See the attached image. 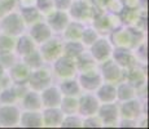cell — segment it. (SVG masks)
<instances>
[{"label": "cell", "mask_w": 149, "mask_h": 129, "mask_svg": "<svg viewBox=\"0 0 149 129\" xmlns=\"http://www.w3.org/2000/svg\"><path fill=\"white\" fill-rule=\"evenodd\" d=\"M99 107V103L92 96H84L81 102V112L83 115H93Z\"/></svg>", "instance_id": "3"}, {"label": "cell", "mask_w": 149, "mask_h": 129, "mask_svg": "<svg viewBox=\"0 0 149 129\" xmlns=\"http://www.w3.org/2000/svg\"><path fill=\"white\" fill-rule=\"evenodd\" d=\"M18 110L12 106L0 108V123L3 125H14V123L18 121Z\"/></svg>", "instance_id": "1"}, {"label": "cell", "mask_w": 149, "mask_h": 129, "mask_svg": "<svg viewBox=\"0 0 149 129\" xmlns=\"http://www.w3.org/2000/svg\"><path fill=\"white\" fill-rule=\"evenodd\" d=\"M52 18H53V19H51L49 23L52 25V27H53V28H56V27H57V25H60V26H58V31H60V30H62V28L65 27V25L68 23L66 21L62 22V19H68V18H66V16H65L64 13H56L54 16H52Z\"/></svg>", "instance_id": "8"}, {"label": "cell", "mask_w": 149, "mask_h": 129, "mask_svg": "<svg viewBox=\"0 0 149 129\" xmlns=\"http://www.w3.org/2000/svg\"><path fill=\"white\" fill-rule=\"evenodd\" d=\"M42 102L45 106H49V107L57 106L61 102V94L56 88H49L42 94Z\"/></svg>", "instance_id": "2"}, {"label": "cell", "mask_w": 149, "mask_h": 129, "mask_svg": "<svg viewBox=\"0 0 149 129\" xmlns=\"http://www.w3.org/2000/svg\"><path fill=\"white\" fill-rule=\"evenodd\" d=\"M96 39V32L92 30H86L84 32H83V40L86 41V44H91V43H93Z\"/></svg>", "instance_id": "9"}, {"label": "cell", "mask_w": 149, "mask_h": 129, "mask_svg": "<svg viewBox=\"0 0 149 129\" xmlns=\"http://www.w3.org/2000/svg\"><path fill=\"white\" fill-rule=\"evenodd\" d=\"M101 111L102 112H107V115H105V114H100L101 117L104 119V123H113V121L117 120V108H116V106L105 103V106L101 107Z\"/></svg>", "instance_id": "5"}, {"label": "cell", "mask_w": 149, "mask_h": 129, "mask_svg": "<svg viewBox=\"0 0 149 129\" xmlns=\"http://www.w3.org/2000/svg\"><path fill=\"white\" fill-rule=\"evenodd\" d=\"M21 123L26 127H40L43 124V116L38 112H25V115L21 117Z\"/></svg>", "instance_id": "4"}, {"label": "cell", "mask_w": 149, "mask_h": 129, "mask_svg": "<svg viewBox=\"0 0 149 129\" xmlns=\"http://www.w3.org/2000/svg\"><path fill=\"white\" fill-rule=\"evenodd\" d=\"M61 89L62 93L66 94V96H74V94L79 93V87L74 80H70V81H65L61 84Z\"/></svg>", "instance_id": "6"}, {"label": "cell", "mask_w": 149, "mask_h": 129, "mask_svg": "<svg viewBox=\"0 0 149 129\" xmlns=\"http://www.w3.org/2000/svg\"><path fill=\"white\" fill-rule=\"evenodd\" d=\"M34 49V44L29 38H22L18 43V50L21 54H29Z\"/></svg>", "instance_id": "7"}]
</instances>
